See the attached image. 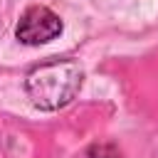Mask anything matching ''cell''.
<instances>
[{"mask_svg":"<svg viewBox=\"0 0 158 158\" xmlns=\"http://www.w3.org/2000/svg\"><path fill=\"white\" fill-rule=\"evenodd\" d=\"M81 84L84 69L77 59H47L27 74L25 91L35 109L59 111L77 99Z\"/></svg>","mask_w":158,"mask_h":158,"instance_id":"cell-1","label":"cell"},{"mask_svg":"<svg viewBox=\"0 0 158 158\" xmlns=\"http://www.w3.org/2000/svg\"><path fill=\"white\" fill-rule=\"evenodd\" d=\"M62 30H64V22L54 10H49L47 5H30L17 20L15 37L27 47H40L57 40Z\"/></svg>","mask_w":158,"mask_h":158,"instance_id":"cell-2","label":"cell"}]
</instances>
